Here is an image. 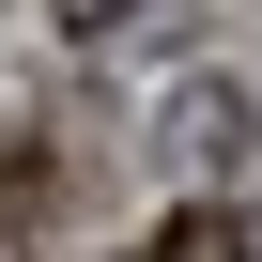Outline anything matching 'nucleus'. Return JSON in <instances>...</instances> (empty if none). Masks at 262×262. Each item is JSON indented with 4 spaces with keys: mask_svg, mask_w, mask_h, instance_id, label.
I'll return each instance as SVG.
<instances>
[{
    "mask_svg": "<svg viewBox=\"0 0 262 262\" xmlns=\"http://www.w3.org/2000/svg\"><path fill=\"white\" fill-rule=\"evenodd\" d=\"M139 262H262V247H247V216H231V201H185V216H155V247H139Z\"/></svg>",
    "mask_w": 262,
    "mask_h": 262,
    "instance_id": "1",
    "label": "nucleus"
},
{
    "mask_svg": "<svg viewBox=\"0 0 262 262\" xmlns=\"http://www.w3.org/2000/svg\"><path fill=\"white\" fill-rule=\"evenodd\" d=\"M47 247V155H0V262Z\"/></svg>",
    "mask_w": 262,
    "mask_h": 262,
    "instance_id": "2",
    "label": "nucleus"
},
{
    "mask_svg": "<svg viewBox=\"0 0 262 262\" xmlns=\"http://www.w3.org/2000/svg\"><path fill=\"white\" fill-rule=\"evenodd\" d=\"M47 16H62V31H108V16H123V0H47Z\"/></svg>",
    "mask_w": 262,
    "mask_h": 262,
    "instance_id": "3",
    "label": "nucleus"
}]
</instances>
